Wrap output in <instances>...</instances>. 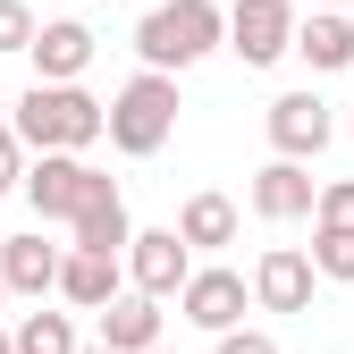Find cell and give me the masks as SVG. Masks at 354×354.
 I'll return each instance as SVG.
<instances>
[{
	"label": "cell",
	"mask_w": 354,
	"mask_h": 354,
	"mask_svg": "<svg viewBox=\"0 0 354 354\" xmlns=\"http://www.w3.org/2000/svg\"><path fill=\"white\" fill-rule=\"evenodd\" d=\"M313 194H321V177L304 169V160H287V152H270V160L253 169V219H270V228L313 219Z\"/></svg>",
	"instance_id": "9"
},
{
	"label": "cell",
	"mask_w": 354,
	"mask_h": 354,
	"mask_svg": "<svg viewBox=\"0 0 354 354\" xmlns=\"http://www.w3.org/2000/svg\"><path fill=\"white\" fill-rule=\"evenodd\" d=\"M102 136L127 152V160H152L169 136H177V76H160V68H136L118 84V93L102 102Z\"/></svg>",
	"instance_id": "3"
},
{
	"label": "cell",
	"mask_w": 354,
	"mask_h": 354,
	"mask_svg": "<svg viewBox=\"0 0 354 354\" xmlns=\"http://www.w3.org/2000/svg\"><path fill=\"white\" fill-rule=\"evenodd\" d=\"M26 42H34V9L26 0H0V59H17Z\"/></svg>",
	"instance_id": "21"
},
{
	"label": "cell",
	"mask_w": 354,
	"mask_h": 354,
	"mask_svg": "<svg viewBox=\"0 0 354 354\" xmlns=\"http://www.w3.org/2000/svg\"><path fill=\"white\" fill-rule=\"evenodd\" d=\"M127 287H144V295H177V287H186V270H194V245L186 236H177V228H136V236H127Z\"/></svg>",
	"instance_id": "7"
},
{
	"label": "cell",
	"mask_w": 354,
	"mask_h": 354,
	"mask_svg": "<svg viewBox=\"0 0 354 354\" xmlns=\"http://www.w3.org/2000/svg\"><path fill=\"white\" fill-rule=\"evenodd\" d=\"M219 26H228L219 0H160V9H144V26H136V59L160 68V76H186L194 59L219 51Z\"/></svg>",
	"instance_id": "2"
},
{
	"label": "cell",
	"mask_w": 354,
	"mask_h": 354,
	"mask_svg": "<svg viewBox=\"0 0 354 354\" xmlns=\"http://www.w3.org/2000/svg\"><path fill=\"white\" fill-rule=\"evenodd\" d=\"M287 42H295V0H228L219 51H236L245 68H279Z\"/></svg>",
	"instance_id": "4"
},
{
	"label": "cell",
	"mask_w": 354,
	"mask_h": 354,
	"mask_svg": "<svg viewBox=\"0 0 354 354\" xmlns=\"http://www.w3.org/2000/svg\"><path fill=\"white\" fill-rule=\"evenodd\" d=\"M169 228L186 236L194 253H219V245H236V203L228 194H186V211H177Z\"/></svg>",
	"instance_id": "17"
},
{
	"label": "cell",
	"mask_w": 354,
	"mask_h": 354,
	"mask_svg": "<svg viewBox=\"0 0 354 354\" xmlns=\"http://www.w3.org/2000/svg\"><path fill=\"white\" fill-rule=\"evenodd\" d=\"M17 177H26V144H17V127L0 118V194H17Z\"/></svg>",
	"instance_id": "23"
},
{
	"label": "cell",
	"mask_w": 354,
	"mask_h": 354,
	"mask_svg": "<svg viewBox=\"0 0 354 354\" xmlns=\"http://www.w3.org/2000/svg\"><path fill=\"white\" fill-rule=\"evenodd\" d=\"M0 304H9V279H0Z\"/></svg>",
	"instance_id": "27"
},
{
	"label": "cell",
	"mask_w": 354,
	"mask_h": 354,
	"mask_svg": "<svg viewBox=\"0 0 354 354\" xmlns=\"http://www.w3.org/2000/svg\"><path fill=\"white\" fill-rule=\"evenodd\" d=\"M93 26L84 17H51V26H34V42H26V59H34V76L42 84H76L84 68H93Z\"/></svg>",
	"instance_id": "11"
},
{
	"label": "cell",
	"mask_w": 354,
	"mask_h": 354,
	"mask_svg": "<svg viewBox=\"0 0 354 354\" xmlns=\"http://www.w3.org/2000/svg\"><path fill=\"white\" fill-rule=\"evenodd\" d=\"M160 295H144V287H118L110 304H102V346L110 354H144V346H160Z\"/></svg>",
	"instance_id": "14"
},
{
	"label": "cell",
	"mask_w": 354,
	"mask_h": 354,
	"mask_svg": "<svg viewBox=\"0 0 354 354\" xmlns=\"http://www.w3.org/2000/svg\"><path fill=\"white\" fill-rule=\"evenodd\" d=\"M169 304H177V313H186V321H194L203 337H219V329H236V321H245L253 287H245V279L228 270V261H194V270H186V287H177Z\"/></svg>",
	"instance_id": "6"
},
{
	"label": "cell",
	"mask_w": 354,
	"mask_h": 354,
	"mask_svg": "<svg viewBox=\"0 0 354 354\" xmlns=\"http://www.w3.org/2000/svg\"><path fill=\"white\" fill-rule=\"evenodd\" d=\"M287 51L313 68V76L354 68V17H346V9H313V17H295V42H287Z\"/></svg>",
	"instance_id": "15"
},
{
	"label": "cell",
	"mask_w": 354,
	"mask_h": 354,
	"mask_svg": "<svg viewBox=\"0 0 354 354\" xmlns=\"http://www.w3.org/2000/svg\"><path fill=\"white\" fill-rule=\"evenodd\" d=\"M59 253L68 245H42V228L34 236H9V245H0V279H9V295H51V279H59Z\"/></svg>",
	"instance_id": "16"
},
{
	"label": "cell",
	"mask_w": 354,
	"mask_h": 354,
	"mask_svg": "<svg viewBox=\"0 0 354 354\" xmlns=\"http://www.w3.org/2000/svg\"><path fill=\"white\" fill-rule=\"evenodd\" d=\"M9 127H17L26 152H93L102 144V102L84 84H42L34 76L17 93V110H9Z\"/></svg>",
	"instance_id": "1"
},
{
	"label": "cell",
	"mask_w": 354,
	"mask_h": 354,
	"mask_svg": "<svg viewBox=\"0 0 354 354\" xmlns=\"http://www.w3.org/2000/svg\"><path fill=\"white\" fill-rule=\"evenodd\" d=\"M211 354H279V337H270V329H245V321H236V329H219V337H211Z\"/></svg>",
	"instance_id": "22"
},
{
	"label": "cell",
	"mask_w": 354,
	"mask_h": 354,
	"mask_svg": "<svg viewBox=\"0 0 354 354\" xmlns=\"http://www.w3.org/2000/svg\"><path fill=\"white\" fill-rule=\"evenodd\" d=\"M118 287H127V261H118V253H84V245H68V253H59L51 295L68 304V313H102Z\"/></svg>",
	"instance_id": "12"
},
{
	"label": "cell",
	"mask_w": 354,
	"mask_h": 354,
	"mask_svg": "<svg viewBox=\"0 0 354 354\" xmlns=\"http://www.w3.org/2000/svg\"><path fill=\"white\" fill-rule=\"evenodd\" d=\"M127 236H136V219H127V194H118V177H102V186L76 203L68 245H84V253H127Z\"/></svg>",
	"instance_id": "13"
},
{
	"label": "cell",
	"mask_w": 354,
	"mask_h": 354,
	"mask_svg": "<svg viewBox=\"0 0 354 354\" xmlns=\"http://www.w3.org/2000/svg\"><path fill=\"white\" fill-rule=\"evenodd\" d=\"M313 9H354V0H313Z\"/></svg>",
	"instance_id": "24"
},
{
	"label": "cell",
	"mask_w": 354,
	"mask_h": 354,
	"mask_svg": "<svg viewBox=\"0 0 354 354\" xmlns=\"http://www.w3.org/2000/svg\"><path fill=\"white\" fill-rule=\"evenodd\" d=\"M313 279H329V287H354V228H321L313 219Z\"/></svg>",
	"instance_id": "19"
},
{
	"label": "cell",
	"mask_w": 354,
	"mask_h": 354,
	"mask_svg": "<svg viewBox=\"0 0 354 354\" xmlns=\"http://www.w3.org/2000/svg\"><path fill=\"white\" fill-rule=\"evenodd\" d=\"M144 354H169V346H144Z\"/></svg>",
	"instance_id": "28"
},
{
	"label": "cell",
	"mask_w": 354,
	"mask_h": 354,
	"mask_svg": "<svg viewBox=\"0 0 354 354\" xmlns=\"http://www.w3.org/2000/svg\"><path fill=\"white\" fill-rule=\"evenodd\" d=\"M76 354H110V346H76Z\"/></svg>",
	"instance_id": "26"
},
{
	"label": "cell",
	"mask_w": 354,
	"mask_h": 354,
	"mask_svg": "<svg viewBox=\"0 0 354 354\" xmlns=\"http://www.w3.org/2000/svg\"><path fill=\"white\" fill-rule=\"evenodd\" d=\"M102 186V169L84 160V152H34L26 177H17V194L34 203V219H76V203Z\"/></svg>",
	"instance_id": "5"
},
{
	"label": "cell",
	"mask_w": 354,
	"mask_h": 354,
	"mask_svg": "<svg viewBox=\"0 0 354 354\" xmlns=\"http://www.w3.org/2000/svg\"><path fill=\"white\" fill-rule=\"evenodd\" d=\"M0 354H17V346H9V329H0Z\"/></svg>",
	"instance_id": "25"
},
{
	"label": "cell",
	"mask_w": 354,
	"mask_h": 354,
	"mask_svg": "<svg viewBox=\"0 0 354 354\" xmlns=\"http://www.w3.org/2000/svg\"><path fill=\"white\" fill-rule=\"evenodd\" d=\"M313 219L321 228H354V177H329V186L313 194Z\"/></svg>",
	"instance_id": "20"
},
{
	"label": "cell",
	"mask_w": 354,
	"mask_h": 354,
	"mask_svg": "<svg viewBox=\"0 0 354 354\" xmlns=\"http://www.w3.org/2000/svg\"><path fill=\"white\" fill-rule=\"evenodd\" d=\"M9 346H17V354H76L84 337H76V313H26V321L9 329Z\"/></svg>",
	"instance_id": "18"
},
{
	"label": "cell",
	"mask_w": 354,
	"mask_h": 354,
	"mask_svg": "<svg viewBox=\"0 0 354 354\" xmlns=\"http://www.w3.org/2000/svg\"><path fill=\"white\" fill-rule=\"evenodd\" d=\"M261 127H270V152H287V160H321L329 136H337V118H329V102L313 93V84H304V93H279Z\"/></svg>",
	"instance_id": "8"
},
{
	"label": "cell",
	"mask_w": 354,
	"mask_h": 354,
	"mask_svg": "<svg viewBox=\"0 0 354 354\" xmlns=\"http://www.w3.org/2000/svg\"><path fill=\"white\" fill-rule=\"evenodd\" d=\"M253 304H261V313H313V261H304V245H270V253H261L253 261Z\"/></svg>",
	"instance_id": "10"
}]
</instances>
